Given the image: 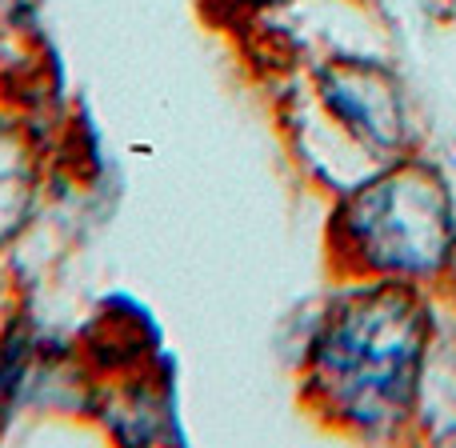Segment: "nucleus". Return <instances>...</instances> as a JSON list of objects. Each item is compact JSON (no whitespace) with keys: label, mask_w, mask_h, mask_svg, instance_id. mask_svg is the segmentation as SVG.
Instances as JSON below:
<instances>
[{"label":"nucleus","mask_w":456,"mask_h":448,"mask_svg":"<svg viewBox=\"0 0 456 448\" xmlns=\"http://www.w3.org/2000/svg\"><path fill=\"white\" fill-rule=\"evenodd\" d=\"M425 316L396 284L348 297L313 340V388L340 420L385 428L409 412Z\"/></svg>","instance_id":"1"},{"label":"nucleus","mask_w":456,"mask_h":448,"mask_svg":"<svg viewBox=\"0 0 456 448\" xmlns=\"http://www.w3.org/2000/svg\"><path fill=\"white\" fill-rule=\"evenodd\" d=\"M340 228L369 273L420 276L436 273L452 252V216L441 181L417 173H393L348 200Z\"/></svg>","instance_id":"2"},{"label":"nucleus","mask_w":456,"mask_h":448,"mask_svg":"<svg viewBox=\"0 0 456 448\" xmlns=\"http://www.w3.org/2000/svg\"><path fill=\"white\" fill-rule=\"evenodd\" d=\"M321 93L329 109L369 144H396L401 136V109L393 88H377L364 69H329L321 72Z\"/></svg>","instance_id":"3"},{"label":"nucleus","mask_w":456,"mask_h":448,"mask_svg":"<svg viewBox=\"0 0 456 448\" xmlns=\"http://www.w3.org/2000/svg\"><path fill=\"white\" fill-rule=\"evenodd\" d=\"M20 372H24V345L8 340V345H0V417H4L8 401H12Z\"/></svg>","instance_id":"4"},{"label":"nucleus","mask_w":456,"mask_h":448,"mask_svg":"<svg viewBox=\"0 0 456 448\" xmlns=\"http://www.w3.org/2000/svg\"><path fill=\"white\" fill-rule=\"evenodd\" d=\"M240 8H268V4H281V0H236Z\"/></svg>","instance_id":"5"}]
</instances>
